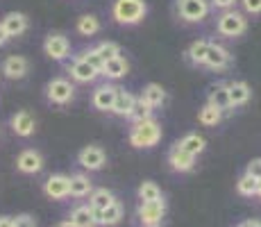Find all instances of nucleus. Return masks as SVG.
Masks as SVG:
<instances>
[{
	"mask_svg": "<svg viewBox=\"0 0 261 227\" xmlns=\"http://www.w3.org/2000/svg\"><path fill=\"white\" fill-rule=\"evenodd\" d=\"M91 191H93V184L87 175L77 173L71 178V195H75V198H84V195H89Z\"/></svg>",
	"mask_w": 261,
	"mask_h": 227,
	"instance_id": "nucleus-30",
	"label": "nucleus"
},
{
	"mask_svg": "<svg viewBox=\"0 0 261 227\" xmlns=\"http://www.w3.org/2000/svg\"><path fill=\"white\" fill-rule=\"evenodd\" d=\"M139 98H141L143 103H148L152 109H157V107H162V105L166 103L168 93H166V89H164L162 84L150 82V84H145V87H143V91H141V95H139Z\"/></svg>",
	"mask_w": 261,
	"mask_h": 227,
	"instance_id": "nucleus-21",
	"label": "nucleus"
},
{
	"mask_svg": "<svg viewBox=\"0 0 261 227\" xmlns=\"http://www.w3.org/2000/svg\"><path fill=\"white\" fill-rule=\"evenodd\" d=\"M0 227H14L12 216H0Z\"/></svg>",
	"mask_w": 261,
	"mask_h": 227,
	"instance_id": "nucleus-40",
	"label": "nucleus"
},
{
	"mask_svg": "<svg viewBox=\"0 0 261 227\" xmlns=\"http://www.w3.org/2000/svg\"><path fill=\"white\" fill-rule=\"evenodd\" d=\"M57 227H77V225H73V223H71V220H66V223H59Z\"/></svg>",
	"mask_w": 261,
	"mask_h": 227,
	"instance_id": "nucleus-43",
	"label": "nucleus"
},
{
	"mask_svg": "<svg viewBox=\"0 0 261 227\" xmlns=\"http://www.w3.org/2000/svg\"><path fill=\"white\" fill-rule=\"evenodd\" d=\"M0 23H3V28H5V32H7L9 39L23 37V34L28 32V28H30V21H28V16H25L23 12H9V14H5V16L0 18Z\"/></svg>",
	"mask_w": 261,
	"mask_h": 227,
	"instance_id": "nucleus-12",
	"label": "nucleus"
},
{
	"mask_svg": "<svg viewBox=\"0 0 261 227\" xmlns=\"http://www.w3.org/2000/svg\"><path fill=\"white\" fill-rule=\"evenodd\" d=\"M248 175H252L254 180H261V159H252L248 164V170H245Z\"/></svg>",
	"mask_w": 261,
	"mask_h": 227,
	"instance_id": "nucleus-38",
	"label": "nucleus"
},
{
	"mask_svg": "<svg viewBox=\"0 0 261 227\" xmlns=\"http://www.w3.org/2000/svg\"><path fill=\"white\" fill-rule=\"evenodd\" d=\"M100 18L93 16V14H82V16L77 18V23H75V30H77V34H82V37H95V34L100 32Z\"/></svg>",
	"mask_w": 261,
	"mask_h": 227,
	"instance_id": "nucleus-25",
	"label": "nucleus"
},
{
	"mask_svg": "<svg viewBox=\"0 0 261 227\" xmlns=\"http://www.w3.org/2000/svg\"><path fill=\"white\" fill-rule=\"evenodd\" d=\"M77 161H80V166L87 170H100L107 164V155H105V150L100 148V145H87V148L80 150Z\"/></svg>",
	"mask_w": 261,
	"mask_h": 227,
	"instance_id": "nucleus-11",
	"label": "nucleus"
},
{
	"mask_svg": "<svg viewBox=\"0 0 261 227\" xmlns=\"http://www.w3.org/2000/svg\"><path fill=\"white\" fill-rule=\"evenodd\" d=\"M9 128H12V132L16 136H21V139H28V136L34 134V130H37V120H34V116L28 112V109H21V112H16L12 116V120H9Z\"/></svg>",
	"mask_w": 261,
	"mask_h": 227,
	"instance_id": "nucleus-13",
	"label": "nucleus"
},
{
	"mask_svg": "<svg viewBox=\"0 0 261 227\" xmlns=\"http://www.w3.org/2000/svg\"><path fill=\"white\" fill-rule=\"evenodd\" d=\"M207 103L214 105L216 109H220V112H232V105H229V95H227V82H220L216 84V87L209 89V95H207Z\"/></svg>",
	"mask_w": 261,
	"mask_h": 227,
	"instance_id": "nucleus-22",
	"label": "nucleus"
},
{
	"mask_svg": "<svg viewBox=\"0 0 261 227\" xmlns=\"http://www.w3.org/2000/svg\"><path fill=\"white\" fill-rule=\"evenodd\" d=\"M43 191L53 200L68 198L71 195V178L68 175H50L46 180V184H43Z\"/></svg>",
	"mask_w": 261,
	"mask_h": 227,
	"instance_id": "nucleus-15",
	"label": "nucleus"
},
{
	"mask_svg": "<svg viewBox=\"0 0 261 227\" xmlns=\"http://www.w3.org/2000/svg\"><path fill=\"white\" fill-rule=\"evenodd\" d=\"M148 14L145 0H114L112 3V18L118 25H139Z\"/></svg>",
	"mask_w": 261,
	"mask_h": 227,
	"instance_id": "nucleus-2",
	"label": "nucleus"
},
{
	"mask_svg": "<svg viewBox=\"0 0 261 227\" xmlns=\"http://www.w3.org/2000/svg\"><path fill=\"white\" fill-rule=\"evenodd\" d=\"M209 43H212V41H207V39H198V41L191 43L189 50H187L189 64H193V66H202V64H204V57H207Z\"/></svg>",
	"mask_w": 261,
	"mask_h": 227,
	"instance_id": "nucleus-26",
	"label": "nucleus"
},
{
	"mask_svg": "<svg viewBox=\"0 0 261 227\" xmlns=\"http://www.w3.org/2000/svg\"><path fill=\"white\" fill-rule=\"evenodd\" d=\"M241 227H261L259 220H245V223H241Z\"/></svg>",
	"mask_w": 261,
	"mask_h": 227,
	"instance_id": "nucleus-42",
	"label": "nucleus"
},
{
	"mask_svg": "<svg viewBox=\"0 0 261 227\" xmlns=\"http://www.w3.org/2000/svg\"><path fill=\"white\" fill-rule=\"evenodd\" d=\"M162 141V123L157 118H145L137 120L129 128V145L137 150L154 148Z\"/></svg>",
	"mask_w": 261,
	"mask_h": 227,
	"instance_id": "nucleus-1",
	"label": "nucleus"
},
{
	"mask_svg": "<svg viewBox=\"0 0 261 227\" xmlns=\"http://www.w3.org/2000/svg\"><path fill=\"white\" fill-rule=\"evenodd\" d=\"M227 95H229V105L232 107H243L252 98V89L243 80H232V82H227Z\"/></svg>",
	"mask_w": 261,
	"mask_h": 227,
	"instance_id": "nucleus-18",
	"label": "nucleus"
},
{
	"mask_svg": "<svg viewBox=\"0 0 261 227\" xmlns=\"http://www.w3.org/2000/svg\"><path fill=\"white\" fill-rule=\"evenodd\" d=\"M239 3L243 7V14H252V16L261 14V0H239Z\"/></svg>",
	"mask_w": 261,
	"mask_h": 227,
	"instance_id": "nucleus-36",
	"label": "nucleus"
},
{
	"mask_svg": "<svg viewBox=\"0 0 261 227\" xmlns=\"http://www.w3.org/2000/svg\"><path fill=\"white\" fill-rule=\"evenodd\" d=\"M16 168L21 170V173H25V175L39 173V170L43 168V157H41V153H37V150H32V148L23 150V153L16 157Z\"/></svg>",
	"mask_w": 261,
	"mask_h": 227,
	"instance_id": "nucleus-17",
	"label": "nucleus"
},
{
	"mask_svg": "<svg viewBox=\"0 0 261 227\" xmlns=\"http://www.w3.org/2000/svg\"><path fill=\"white\" fill-rule=\"evenodd\" d=\"M204 68L209 70H227L232 66V53H229L225 45L212 41L209 43V50H207V57H204Z\"/></svg>",
	"mask_w": 261,
	"mask_h": 227,
	"instance_id": "nucleus-8",
	"label": "nucleus"
},
{
	"mask_svg": "<svg viewBox=\"0 0 261 227\" xmlns=\"http://www.w3.org/2000/svg\"><path fill=\"white\" fill-rule=\"evenodd\" d=\"M80 57H82L84 62H89V64H91V66H93L95 70H102V66H105V59L100 57V55L95 53L93 48H89V50H82V53H80Z\"/></svg>",
	"mask_w": 261,
	"mask_h": 227,
	"instance_id": "nucleus-35",
	"label": "nucleus"
},
{
	"mask_svg": "<svg viewBox=\"0 0 261 227\" xmlns=\"http://www.w3.org/2000/svg\"><path fill=\"white\" fill-rule=\"evenodd\" d=\"M0 70H3V75L7 80H23L25 75L30 73V62L23 57V55H9V57L3 62Z\"/></svg>",
	"mask_w": 261,
	"mask_h": 227,
	"instance_id": "nucleus-14",
	"label": "nucleus"
},
{
	"mask_svg": "<svg viewBox=\"0 0 261 227\" xmlns=\"http://www.w3.org/2000/svg\"><path fill=\"white\" fill-rule=\"evenodd\" d=\"M248 30V18L243 12L237 9H227V12H220V16L216 18V32L225 39H239L245 34Z\"/></svg>",
	"mask_w": 261,
	"mask_h": 227,
	"instance_id": "nucleus-3",
	"label": "nucleus"
},
{
	"mask_svg": "<svg viewBox=\"0 0 261 227\" xmlns=\"http://www.w3.org/2000/svg\"><path fill=\"white\" fill-rule=\"evenodd\" d=\"M71 223L77 227H95L98 220H95V211L91 209V205H82V207H75L73 214H71Z\"/></svg>",
	"mask_w": 261,
	"mask_h": 227,
	"instance_id": "nucleus-24",
	"label": "nucleus"
},
{
	"mask_svg": "<svg viewBox=\"0 0 261 227\" xmlns=\"http://www.w3.org/2000/svg\"><path fill=\"white\" fill-rule=\"evenodd\" d=\"M120 218H123V207H120V203H112L107 209L95 211L98 225H116Z\"/></svg>",
	"mask_w": 261,
	"mask_h": 227,
	"instance_id": "nucleus-27",
	"label": "nucleus"
},
{
	"mask_svg": "<svg viewBox=\"0 0 261 227\" xmlns=\"http://www.w3.org/2000/svg\"><path fill=\"white\" fill-rule=\"evenodd\" d=\"M14 227H37L32 216H18V218H14Z\"/></svg>",
	"mask_w": 261,
	"mask_h": 227,
	"instance_id": "nucleus-39",
	"label": "nucleus"
},
{
	"mask_svg": "<svg viewBox=\"0 0 261 227\" xmlns=\"http://www.w3.org/2000/svg\"><path fill=\"white\" fill-rule=\"evenodd\" d=\"M134 103H137V95L127 89H118L116 91V100H114V107H112V114L114 116H120V118H129L134 109Z\"/></svg>",
	"mask_w": 261,
	"mask_h": 227,
	"instance_id": "nucleus-19",
	"label": "nucleus"
},
{
	"mask_svg": "<svg viewBox=\"0 0 261 227\" xmlns=\"http://www.w3.org/2000/svg\"><path fill=\"white\" fill-rule=\"evenodd\" d=\"M112 203H116L114 200V193L112 191H107V189H95L89 193V205H91V209L93 211H102V209H107Z\"/></svg>",
	"mask_w": 261,
	"mask_h": 227,
	"instance_id": "nucleus-29",
	"label": "nucleus"
},
{
	"mask_svg": "<svg viewBox=\"0 0 261 227\" xmlns=\"http://www.w3.org/2000/svg\"><path fill=\"white\" fill-rule=\"evenodd\" d=\"M46 98L53 105H68L75 98V84L66 78H53L46 84Z\"/></svg>",
	"mask_w": 261,
	"mask_h": 227,
	"instance_id": "nucleus-5",
	"label": "nucleus"
},
{
	"mask_svg": "<svg viewBox=\"0 0 261 227\" xmlns=\"http://www.w3.org/2000/svg\"><path fill=\"white\" fill-rule=\"evenodd\" d=\"M9 41V37H7V32H5V28H3V23H0V48H3L5 43Z\"/></svg>",
	"mask_w": 261,
	"mask_h": 227,
	"instance_id": "nucleus-41",
	"label": "nucleus"
},
{
	"mask_svg": "<svg viewBox=\"0 0 261 227\" xmlns=\"http://www.w3.org/2000/svg\"><path fill=\"white\" fill-rule=\"evenodd\" d=\"M212 3V9H218V12H227V9L237 7L239 0H209Z\"/></svg>",
	"mask_w": 261,
	"mask_h": 227,
	"instance_id": "nucleus-37",
	"label": "nucleus"
},
{
	"mask_svg": "<svg viewBox=\"0 0 261 227\" xmlns=\"http://www.w3.org/2000/svg\"><path fill=\"white\" fill-rule=\"evenodd\" d=\"M175 145H179L184 153H189V155H193V157H198L200 153H204V148H207V141H204L202 134L189 132V134H184Z\"/></svg>",
	"mask_w": 261,
	"mask_h": 227,
	"instance_id": "nucleus-23",
	"label": "nucleus"
},
{
	"mask_svg": "<svg viewBox=\"0 0 261 227\" xmlns=\"http://www.w3.org/2000/svg\"><path fill=\"white\" fill-rule=\"evenodd\" d=\"M164 214H166V203L162 200H152V203H141L139 207V220L145 227H157L162 223Z\"/></svg>",
	"mask_w": 261,
	"mask_h": 227,
	"instance_id": "nucleus-10",
	"label": "nucleus"
},
{
	"mask_svg": "<svg viewBox=\"0 0 261 227\" xmlns=\"http://www.w3.org/2000/svg\"><path fill=\"white\" fill-rule=\"evenodd\" d=\"M116 91H118L116 84H109V82H105V84H100V87H95V89H93V95H91L93 109H98V112H102V114L112 112L114 100H116Z\"/></svg>",
	"mask_w": 261,
	"mask_h": 227,
	"instance_id": "nucleus-9",
	"label": "nucleus"
},
{
	"mask_svg": "<svg viewBox=\"0 0 261 227\" xmlns=\"http://www.w3.org/2000/svg\"><path fill=\"white\" fill-rule=\"evenodd\" d=\"M43 53L53 62H66L71 57V41L62 32H50L46 37V41H43Z\"/></svg>",
	"mask_w": 261,
	"mask_h": 227,
	"instance_id": "nucleus-6",
	"label": "nucleus"
},
{
	"mask_svg": "<svg viewBox=\"0 0 261 227\" xmlns=\"http://www.w3.org/2000/svg\"><path fill=\"white\" fill-rule=\"evenodd\" d=\"M139 198H141V203H152V200H162V189H159L154 182H143L141 186H139Z\"/></svg>",
	"mask_w": 261,
	"mask_h": 227,
	"instance_id": "nucleus-31",
	"label": "nucleus"
},
{
	"mask_svg": "<svg viewBox=\"0 0 261 227\" xmlns=\"http://www.w3.org/2000/svg\"><path fill=\"white\" fill-rule=\"evenodd\" d=\"M223 116H225V112H220V109H216L214 105H204L202 109L198 112V123L200 125H204V128H216V125L223 120Z\"/></svg>",
	"mask_w": 261,
	"mask_h": 227,
	"instance_id": "nucleus-28",
	"label": "nucleus"
},
{
	"mask_svg": "<svg viewBox=\"0 0 261 227\" xmlns=\"http://www.w3.org/2000/svg\"><path fill=\"white\" fill-rule=\"evenodd\" d=\"M168 164L173 170H177V173H187L195 166V157L189 153H184L179 145H173V148L168 150Z\"/></svg>",
	"mask_w": 261,
	"mask_h": 227,
	"instance_id": "nucleus-20",
	"label": "nucleus"
},
{
	"mask_svg": "<svg viewBox=\"0 0 261 227\" xmlns=\"http://www.w3.org/2000/svg\"><path fill=\"white\" fill-rule=\"evenodd\" d=\"M237 189L241 195H257V180L252 178V175L245 173L243 178L237 182Z\"/></svg>",
	"mask_w": 261,
	"mask_h": 227,
	"instance_id": "nucleus-34",
	"label": "nucleus"
},
{
	"mask_svg": "<svg viewBox=\"0 0 261 227\" xmlns=\"http://www.w3.org/2000/svg\"><path fill=\"white\" fill-rule=\"evenodd\" d=\"M66 70H68L73 82H77V84H91L100 78V70H95L89 62H84L80 55H75L73 62L66 66Z\"/></svg>",
	"mask_w": 261,
	"mask_h": 227,
	"instance_id": "nucleus-7",
	"label": "nucleus"
},
{
	"mask_svg": "<svg viewBox=\"0 0 261 227\" xmlns=\"http://www.w3.org/2000/svg\"><path fill=\"white\" fill-rule=\"evenodd\" d=\"M127 73H129V62L123 57V55H116V57H112V59L105 62L102 70H100V78L116 82V80H123Z\"/></svg>",
	"mask_w": 261,
	"mask_h": 227,
	"instance_id": "nucleus-16",
	"label": "nucleus"
},
{
	"mask_svg": "<svg viewBox=\"0 0 261 227\" xmlns=\"http://www.w3.org/2000/svg\"><path fill=\"white\" fill-rule=\"evenodd\" d=\"M93 50L105 59V62L112 59V57H116V55H120V45L114 43V41H100L98 45H93Z\"/></svg>",
	"mask_w": 261,
	"mask_h": 227,
	"instance_id": "nucleus-32",
	"label": "nucleus"
},
{
	"mask_svg": "<svg viewBox=\"0 0 261 227\" xmlns=\"http://www.w3.org/2000/svg\"><path fill=\"white\" fill-rule=\"evenodd\" d=\"M152 112L154 109L150 107L148 103H143L141 98H137V103H134V109H132V114H129V118L137 123V120H145V118H152Z\"/></svg>",
	"mask_w": 261,
	"mask_h": 227,
	"instance_id": "nucleus-33",
	"label": "nucleus"
},
{
	"mask_svg": "<svg viewBox=\"0 0 261 227\" xmlns=\"http://www.w3.org/2000/svg\"><path fill=\"white\" fill-rule=\"evenodd\" d=\"M177 16L184 23H202L212 14V3L209 0H177Z\"/></svg>",
	"mask_w": 261,
	"mask_h": 227,
	"instance_id": "nucleus-4",
	"label": "nucleus"
}]
</instances>
